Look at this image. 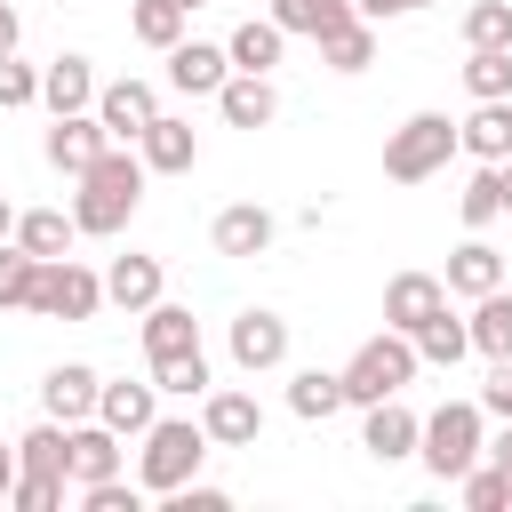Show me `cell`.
I'll return each mask as SVG.
<instances>
[{
  "mask_svg": "<svg viewBox=\"0 0 512 512\" xmlns=\"http://www.w3.org/2000/svg\"><path fill=\"white\" fill-rule=\"evenodd\" d=\"M80 192H72V216H80V232H96V240H112V232H128V216H136V200H144V152H128V144H112L88 176H72Z\"/></svg>",
  "mask_w": 512,
  "mask_h": 512,
  "instance_id": "obj_1",
  "label": "cell"
},
{
  "mask_svg": "<svg viewBox=\"0 0 512 512\" xmlns=\"http://www.w3.org/2000/svg\"><path fill=\"white\" fill-rule=\"evenodd\" d=\"M208 448H216L208 424H192V416H152V424H144V456H136V488H144V496H176V488L200 472Z\"/></svg>",
  "mask_w": 512,
  "mask_h": 512,
  "instance_id": "obj_2",
  "label": "cell"
},
{
  "mask_svg": "<svg viewBox=\"0 0 512 512\" xmlns=\"http://www.w3.org/2000/svg\"><path fill=\"white\" fill-rule=\"evenodd\" d=\"M416 368H424L416 336L384 328V336H368V344H360V352L344 360V400H352V408H376V400L408 392V384H416Z\"/></svg>",
  "mask_w": 512,
  "mask_h": 512,
  "instance_id": "obj_3",
  "label": "cell"
},
{
  "mask_svg": "<svg viewBox=\"0 0 512 512\" xmlns=\"http://www.w3.org/2000/svg\"><path fill=\"white\" fill-rule=\"evenodd\" d=\"M488 408L480 400H448V408H432L424 416V440H416V456H424V472L432 480H464L480 456H488Z\"/></svg>",
  "mask_w": 512,
  "mask_h": 512,
  "instance_id": "obj_4",
  "label": "cell"
},
{
  "mask_svg": "<svg viewBox=\"0 0 512 512\" xmlns=\"http://www.w3.org/2000/svg\"><path fill=\"white\" fill-rule=\"evenodd\" d=\"M448 152H464L456 120H448V112H408V120L384 136V176H392V184H424V176L448 168Z\"/></svg>",
  "mask_w": 512,
  "mask_h": 512,
  "instance_id": "obj_5",
  "label": "cell"
},
{
  "mask_svg": "<svg viewBox=\"0 0 512 512\" xmlns=\"http://www.w3.org/2000/svg\"><path fill=\"white\" fill-rule=\"evenodd\" d=\"M96 304H104V280L88 264H72V256H48L24 312H40V320H96Z\"/></svg>",
  "mask_w": 512,
  "mask_h": 512,
  "instance_id": "obj_6",
  "label": "cell"
},
{
  "mask_svg": "<svg viewBox=\"0 0 512 512\" xmlns=\"http://www.w3.org/2000/svg\"><path fill=\"white\" fill-rule=\"evenodd\" d=\"M104 152H112V128H104L96 112H56V128H48V168L88 176Z\"/></svg>",
  "mask_w": 512,
  "mask_h": 512,
  "instance_id": "obj_7",
  "label": "cell"
},
{
  "mask_svg": "<svg viewBox=\"0 0 512 512\" xmlns=\"http://www.w3.org/2000/svg\"><path fill=\"white\" fill-rule=\"evenodd\" d=\"M96 392H104V376H96L88 360H56V368L40 376V408H48L56 424H88V416H96Z\"/></svg>",
  "mask_w": 512,
  "mask_h": 512,
  "instance_id": "obj_8",
  "label": "cell"
},
{
  "mask_svg": "<svg viewBox=\"0 0 512 512\" xmlns=\"http://www.w3.org/2000/svg\"><path fill=\"white\" fill-rule=\"evenodd\" d=\"M288 360V320L280 312H240L232 320V368H248V376H264V368H280Z\"/></svg>",
  "mask_w": 512,
  "mask_h": 512,
  "instance_id": "obj_9",
  "label": "cell"
},
{
  "mask_svg": "<svg viewBox=\"0 0 512 512\" xmlns=\"http://www.w3.org/2000/svg\"><path fill=\"white\" fill-rule=\"evenodd\" d=\"M200 424H208V440L216 448H256V432H264V408H256V392H200Z\"/></svg>",
  "mask_w": 512,
  "mask_h": 512,
  "instance_id": "obj_10",
  "label": "cell"
},
{
  "mask_svg": "<svg viewBox=\"0 0 512 512\" xmlns=\"http://www.w3.org/2000/svg\"><path fill=\"white\" fill-rule=\"evenodd\" d=\"M96 120L112 128V144H136V136L160 120V96H152L144 80H112V88H96Z\"/></svg>",
  "mask_w": 512,
  "mask_h": 512,
  "instance_id": "obj_11",
  "label": "cell"
},
{
  "mask_svg": "<svg viewBox=\"0 0 512 512\" xmlns=\"http://www.w3.org/2000/svg\"><path fill=\"white\" fill-rule=\"evenodd\" d=\"M440 304H448V280H432V272H392V288H384V328L416 336Z\"/></svg>",
  "mask_w": 512,
  "mask_h": 512,
  "instance_id": "obj_12",
  "label": "cell"
},
{
  "mask_svg": "<svg viewBox=\"0 0 512 512\" xmlns=\"http://www.w3.org/2000/svg\"><path fill=\"white\" fill-rule=\"evenodd\" d=\"M224 80H232V48H208V40H176V48H168V88L216 96Z\"/></svg>",
  "mask_w": 512,
  "mask_h": 512,
  "instance_id": "obj_13",
  "label": "cell"
},
{
  "mask_svg": "<svg viewBox=\"0 0 512 512\" xmlns=\"http://www.w3.org/2000/svg\"><path fill=\"white\" fill-rule=\"evenodd\" d=\"M416 440H424V424L400 408V392H392V400H376V408H368V424H360V448H368L376 464H400V456H416Z\"/></svg>",
  "mask_w": 512,
  "mask_h": 512,
  "instance_id": "obj_14",
  "label": "cell"
},
{
  "mask_svg": "<svg viewBox=\"0 0 512 512\" xmlns=\"http://www.w3.org/2000/svg\"><path fill=\"white\" fill-rule=\"evenodd\" d=\"M216 112H224L232 128H272V112H280L272 72H232V80L216 88Z\"/></svg>",
  "mask_w": 512,
  "mask_h": 512,
  "instance_id": "obj_15",
  "label": "cell"
},
{
  "mask_svg": "<svg viewBox=\"0 0 512 512\" xmlns=\"http://www.w3.org/2000/svg\"><path fill=\"white\" fill-rule=\"evenodd\" d=\"M136 152H144V168H160V176H184L192 160H200V136H192V120H176V112H160L144 136H136Z\"/></svg>",
  "mask_w": 512,
  "mask_h": 512,
  "instance_id": "obj_16",
  "label": "cell"
},
{
  "mask_svg": "<svg viewBox=\"0 0 512 512\" xmlns=\"http://www.w3.org/2000/svg\"><path fill=\"white\" fill-rule=\"evenodd\" d=\"M456 136L472 160H512V96H480L472 120H456Z\"/></svg>",
  "mask_w": 512,
  "mask_h": 512,
  "instance_id": "obj_17",
  "label": "cell"
},
{
  "mask_svg": "<svg viewBox=\"0 0 512 512\" xmlns=\"http://www.w3.org/2000/svg\"><path fill=\"white\" fill-rule=\"evenodd\" d=\"M40 104L48 112H96V64L88 56H56L40 72Z\"/></svg>",
  "mask_w": 512,
  "mask_h": 512,
  "instance_id": "obj_18",
  "label": "cell"
},
{
  "mask_svg": "<svg viewBox=\"0 0 512 512\" xmlns=\"http://www.w3.org/2000/svg\"><path fill=\"white\" fill-rule=\"evenodd\" d=\"M272 232H280V224H272V208L240 200V208H224V216H216V232H208V240H216V256H264V248H272Z\"/></svg>",
  "mask_w": 512,
  "mask_h": 512,
  "instance_id": "obj_19",
  "label": "cell"
},
{
  "mask_svg": "<svg viewBox=\"0 0 512 512\" xmlns=\"http://www.w3.org/2000/svg\"><path fill=\"white\" fill-rule=\"evenodd\" d=\"M104 304H120V312H152V304H160V256H112V272H104Z\"/></svg>",
  "mask_w": 512,
  "mask_h": 512,
  "instance_id": "obj_20",
  "label": "cell"
},
{
  "mask_svg": "<svg viewBox=\"0 0 512 512\" xmlns=\"http://www.w3.org/2000/svg\"><path fill=\"white\" fill-rule=\"evenodd\" d=\"M184 352H200V320L184 304H152L144 312V360L160 368V360H184Z\"/></svg>",
  "mask_w": 512,
  "mask_h": 512,
  "instance_id": "obj_21",
  "label": "cell"
},
{
  "mask_svg": "<svg viewBox=\"0 0 512 512\" xmlns=\"http://www.w3.org/2000/svg\"><path fill=\"white\" fill-rule=\"evenodd\" d=\"M96 416H104L120 440H144V424L160 416V384H104V392H96Z\"/></svg>",
  "mask_w": 512,
  "mask_h": 512,
  "instance_id": "obj_22",
  "label": "cell"
},
{
  "mask_svg": "<svg viewBox=\"0 0 512 512\" xmlns=\"http://www.w3.org/2000/svg\"><path fill=\"white\" fill-rule=\"evenodd\" d=\"M112 472H120V432H112L104 416L72 424V480H80V488H96V480H112Z\"/></svg>",
  "mask_w": 512,
  "mask_h": 512,
  "instance_id": "obj_23",
  "label": "cell"
},
{
  "mask_svg": "<svg viewBox=\"0 0 512 512\" xmlns=\"http://www.w3.org/2000/svg\"><path fill=\"white\" fill-rule=\"evenodd\" d=\"M288 408H296L304 424H328L336 408H352V400H344V368H296V376H288Z\"/></svg>",
  "mask_w": 512,
  "mask_h": 512,
  "instance_id": "obj_24",
  "label": "cell"
},
{
  "mask_svg": "<svg viewBox=\"0 0 512 512\" xmlns=\"http://www.w3.org/2000/svg\"><path fill=\"white\" fill-rule=\"evenodd\" d=\"M360 8L352 0H272V24L280 32H304V40H328V32H344Z\"/></svg>",
  "mask_w": 512,
  "mask_h": 512,
  "instance_id": "obj_25",
  "label": "cell"
},
{
  "mask_svg": "<svg viewBox=\"0 0 512 512\" xmlns=\"http://www.w3.org/2000/svg\"><path fill=\"white\" fill-rule=\"evenodd\" d=\"M16 240L48 264V256H72V240H80V216H64V208H24L16 216Z\"/></svg>",
  "mask_w": 512,
  "mask_h": 512,
  "instance_id": "obj_26",
  "label": "cell"
},
{
  "mask_svg": "<svg viewBox=\"0 0 512 512\" xmlns=\"http://www.w3.org/2000/svg\"><path fill=\"white\" fill-rule=\"evenodd\" d=\"M488 288H504V256L488 240H464L448 256V296H488Z\"/></svg>",
  "mask_w": 512,
  "mask_h": 512,
  "instance_id": "obj_27",
  "label": "cell"
},
{
  "mask_svg": "<svg viewBox=\"0 0 512 512\" xmlns=\"http://www.w3.org/2000/svg\"><path fill=\"white\" fill-rule=\"evenodd\" d=\"M472 352H488V360H512V296L504 288H488V296H472Z\"/></svg>",
  "mask_w": 512,
  "mask_h": 512,
  "instance_id": "obj_28",
  "label": "cell"
},
{
  "mask_svg": "<svg viewBox=\"0 0 512 512\" xmlns=\"http://www.w3.org/2000/svg\"><path fill=\"white\" fill-rule=\"evenodd\" d=\"M224 48H232V72H272V64H280V48H288V32H280L272 16H248Z\"/></svg>",
  "mask_w": 512,
  "mask_h": 512,
  "instance_id": "obj_29",
  "label": "cell"
},
{
  "mask_svg": "<svg viewBox=\"0 0 512 512\" xmlns=\"http://www.w3.org/2000/svg\"><path fill=\"white\" fill-rule=\"evenodd\" d=\"M456 208H464V224H472V232H488V224L504 216V160H480V168H472V184L456 192Z\"/></svg>",
  "mask_w": 512,
  "mask_h": 512,
  "instance_id": "obj_30",
  "label": "cell"
},
{
  "mask_svg": "<svg viewBox=\"0 0 512 512\" xmlns=\"http://www.w3.org/2000/svg\"><path fill=\"white\" fill-rule=\"evenodd\" d=\"M16 456H24V472H64L72 480V424H32L24 440H16Z\"/></svg>",
  "mask_w": 512,
  "mask_h": 512,
  "instance_id": "obj_31",
  "label": "cell"
},
{
  "mask_svg": "<svg viewBox=\"0 0 512 512\" xmlns=\"http://www.w3.org/2000/svg\"><path fill=\"white\" fill-rule=\"evenodd\" d=\"M184 16H192L184 0H136V8H128V32H136L144 48H160V56H168V48L184 40Z\"/></svg>",
  "mask_w": 512,
  "mask_h": 512,
  "instance_id": "obj_32",
  "label": "cell"
},
{
  "mask_svg": "<svg viewBox=\"0 0 512 512\" xmlns=\"http://www.w3.org/2000/svg\"><path fill=\"white\" fill-rule=\"evenodd\" d=\"M320 64H328V72H368V64H376V24L352 16L344 32H328V40H320Z\"/></svg>",
  "mask_w": 512,
  "mask_h": 512,
  "instance_id": "obj_33",
  "label": "cell"
},
{
  "mask_svg": "<svg viewBox=\"0 0 512 512\" xmlns=\"http://www.w3.org/2000/svg\"><path fill=\"white\" fill-rule=\"evenodd\" d=\"M416 352H424L432 368H456V360L472 352V328H464V320H448V304H440V312L416 328Z\"/></svg>",
  "mask_w": 512,
  "mask_h": 512,
  "instance_id": "obj_34",
  "label": "cell"
},
{
  "mask_svg": "<svg viewBox=\"0 0 512 512\" xmlns=\"http://www.w3.org/2000/svg\"><path fill=\"white\" fill-rule=\"evenodd\" d=\"M464 88H472V104L480 96H512V48H472L464 56Z\"/></svg>",
  "mask_w": 512,
  "mask_h": 512,
  "instance_id": "obj_35",
  "label": "cell"
},
{
  "mask_svg": "<svg viewBox=\"0 0 512 512\" xmlns=\"http://www.w3.org/2000/svg\"><path fill=\"white\" fill-rule=\"evenodd\" d=\"M464 48H512V0H472L464 8Z\"/></svg>",
  "mask_w": 512,
  "mask_h": 512,
  "instance_id": "obj_36",
  "label": "cell"
},
{
  "mask_svg": "<svg viewBox=\"0 0 512 512\" xmlns=\"http://www.w3.org/2000/svg\"><path fill=\"white\" fill-rule=\"evenodd\" d=\"M32 280H40V256L24 240H0V304H32Z\"/></svg>",
  "mask_w": 512,
  "mask_h": 512,
  "instance_id": "obj_37",
  "label": "cell"
},
{
  "mask_svg": "<svg viewBox=\"0 0 512 512\" xmlns=\"http://www.w3.org/2000/svg\"><path fill=\"white\" fill-rule=\"evenodd\" d=\"M152 384H160V392H176V400H200L216 376H208V352H184V360H160V368H152Z\"/></svg>",
  "mask_w": 512,
  "mask_h": 512,
  "instance_id": "obj_38",
  "label": "cell"
},
{
  "mask_svg": "<svg viewBox=\"0 0 512 512\" xmlns=\"http://www.w3.org/2000/svg\"><path fill=\"white\" fill-rule=\"evenodd\" d=\"M456 488H464L472 512H504V504H512V472H496V464H472Z\"/></svg>",
  "mask_w": 512,
  "mask_h": 512,
  "instance_id": "obj_39",
  "label": "cell"
},
{
  "mask_svg": "<svg viewBox=\"0 0 512 512\" xmlns=\"http://www.w3.org/2000/svg\"><path fill=\"white\" fill-rule=\"evenodd\" d=\"M8 504H16V512H56V504H64V472H24Z\"/></svg>",
  "mask_w": 512,
  "mask_h": 512,
  "instance_id": "obj_40",
  "label": "cell"
},
{
  "mask_svg": "<svg viewBox=\"0 0 512 512\" xmlns=\"http://www.w3.org/2000/svg\"><path fill=\"white\" fill-rule=\"evenodd\" d=\"M24 104H40V72L16 64V56H0V112H24Z\"/></svg>",
  "mask_w": 512,
  "mask_h": 512,
  "instance_id": "obj_41",
  "label": "cell"
},
{
  "mask_svg": "<svg viewBox=\"0 0 512 512\" xmlns=\"http://www.w3.org/2000/svg\"><path fill=\"white\" fill-rule=\"evenodd\" d=\"M136 496H144V488H128L120 472H112V480H96V488H80V504H88V512H136Z\"/></svg>",
  "mask_w": 512,
  "mask_h": 512,
  "instance_id": "obj_42",
  "label": "cell"
},
{
  "mask_svg": "<svg viewBox=\"0 0 512 512\" xmlns=\"http://www.w3.org/2000/svg\"><path fill=\"white\" fill-rule=\"evenodd\" d=\"M480 408L496 424H512V360H488V384H480Z\"/></svg>",
  "mask_w": 512,
  "mask_h": 512,
  "instance_id": "obj_43",
  "label": "cell"
},
{
  "mask_svg": "<svg viewBox=\"0 0 512 512\" xmlns=\"http://www.w3.org/2000/svg\"><path fill=\"white\" fill-rule=\"evenodd\" d=\"M16 480H24V456H16V440H0V504L16 496Z\"/></svg>",
  "mask_w": 512,
  "mask_h": 512,
  "instance_id": "obj_44",
  "label": "cell"
},
{
  "mask_svg": "<svg viewBox=\"0 0 512 512\" xmlns=\"http://www.w3.org/2000/svg\"><path fill=\"white\" fill-rule=\"evenodd\" d=\"M352 8H360L368 24H384V16H408V0H352Z\"/></svg>",
  "mask_w": 512,
  "mask_h": 512,
  "instance_id": "obj_45",
  "label": "cell"
},
{
  "mask_svg": "<svg viewBox=\"0 0 512 512\" xmlns=\"http://www.w3.org/2000/svg\"><path fill=\"white\" fill-rule=\"evenodd\" d=\"M488 464H496V472H512V424H504V432L488 440Z\"/></svg>",
  "mask_w": 512,
  "mask_h": 512,
  "instance_id": "obj_46",
  "label": "cell"
},
{
  "mask_svg": "<svg viewBox=\"0 0 512 512\" xmlns=\"http://www.w3.org/2000/svg\"><path fill=\"white\" fill-rule=\"evenodd\" d=\"M0 56H16V0H0Z\"/></svg>",
  "mask_w": 512,
  "mask_h": 512,
  "instance_id": "obj_47",
  "label": "cell"
},
{
  "mask_svg": "<svg viewBox=\"0 0 512 512\" xmlns=\"http://www.w3.org/2000/svg\"><path fill=\"white\" fill-rule=\"evenodd\" d=\"M0 240H16V208L8 200H0Z\"/></svg>",
  "mask_w": 512,
  "mask_h": 512,
  "instance_id": "obj_48",
  "label": "cell"
},
{
  "mask_svg": "<svg viewBox=\"0 0 512 512\" xmlns=\"http://www.w3.org/2000/svg\"><path fill=\"white\" fill-rule=\"evenodd\" d=\"M504 216H512V160H504Z\"/></svg>",
  "mask_w": 512,
  "mask_h": 512,
  "instance_id": "obj_49",
  "label": "cell"
},
{
  "mask_svg": "<svg viewBox=\"0 0 512 512\" xmlns=\"http://www.w3.org/2000/svg\"><path fill=\"white\" fill-rule=\"evenodd\" d=\"M408 8H432V0H408Z\"/></svg>",
  "mask_w": 512,
  "mask_h": 512,
  "instance_id": "obj_50",
  "label": "cell"
},
{
  "mask_svg": "<svg viewBox=\"0 0 512 512\" xmlns=\"http://www.w3.org/2000/svg\"><path fill=\"white\" fill-rule=\"evenodd\" d=\"M184 8H200V0H184Z\"/></svg>",
  "mask_w": 512,
  "mask_h": 512,
  "instance_id": "obj_51",
  "label": "cell"
}]
</instances>
